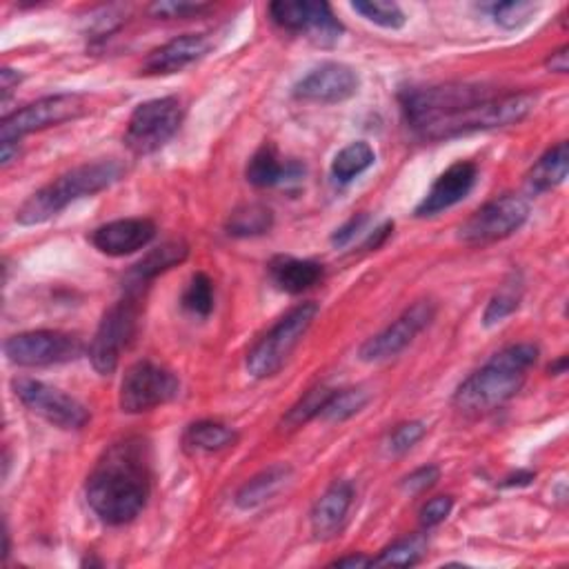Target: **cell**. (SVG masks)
<instances>
[{
	"mask_svg": "<svg viewBox=\"0 0 569 569\" xmlns=\"http://www.w3.org/2000/svg\"><path fill=\"white\" fill-rule=\"evenodd\" d=\"M238 442V434L218 420H199L189 425L182 446L189 454H214L227 448H234Z\"/></svg>",
	"mask_w": 569,
	"mask_h": 569,
	"instance_id": "cb8c5ba5",
	"label": "cell"
},
{
	"mask_svg": "<svg viewBox=\"0 0 569 569\" xmlns=\"http://www.w3.org/2000/svg\"><path fill=\"white\" fill-rule=\"evenodd\" d=\"M538 103V94L519 92L505 96H489L463 111H457L448 118H440L431 122L429 128L418 132L416 137L423 141H448L474 132H487L496 128H510L525 120Z\"/></svg>",
	"mask_w": 569,
	"mask_h": 569,
	"instance_id": "277c9868",
	"label": "cell"
},
{
	"mask_svg": "<svg viewBox=\"0 0 569 569\" xmlns=\"http://www.w3.org/2000/svg\"><path fill=\"white\" fill-rule=\"evenodd\" d=\"M352 10L365 21L386 29H401L407 23L405 12L396 3H386V0H356Z\"/></svg>",
	"mask_w": 569,
	"mask_h": 569,
	"instance_id": "f546056e",
	"label": "cell"
},
{
	"mask_svg": "<svg viewBox=\"0 0 569 569\" xmlns=\"http://www.w3.org/2000/svg\"><path fill=\"white\" fill-rule=\"evenodd\" d=\"M569 169V147L567 143H558L547 150L530 169L527 187L532 194H545L565 182Z\"/></svg>",
	"mask_w": 569,
	"mask_h": 569,
	"instance_id": "d4e9b609",
	"label": "cell"
},
{
	"mask_svg": "<svg viewBox=\"0 0 569 569\" xmlns=\"http://www.w3.org/2000/svg\"><path fill=\"white\" fill-rule=\"evenodd\" d=\"M307 169L300 161H283L272 143H265L249 158L245 176L254 187H289L305 178Z\"/></svg>",
	"mask_w": 569,
	"mask_h": 569,
	"instance_id": "ffe728a7",
	"label": "cell"
},
{
	"mask_svg": "<svg viewBox=\"0 0 569 569\" xmlns=\"http://www.w3.org/2000/svg\"><path fill=\"white\" fill-rule=\"evenodd\" d=\"M425 545H427V541L423 534L401 538L394 545H390L388 549H383L381 556L371 558V567H390V565L392 567H412L420 560Z\"/></svg>",
	"mask_w": 569,
	"mask_h": 569,
	"instance_id": "f1b7e54d",
	"label": "cell"
},
{
	"mask_svg": "<svg viewBox=\"0 0 569 569\" xmlns=\"http://www.w3.org/2000/svg\"><path fill=\"white\" fill-rule=\"evenodd\" d=\"M452 508H454L452 496H438V498H431L429 502L423 505V510H420V525L427 527V530L440 525L442 521H446V519L450 517Z\"/></svg>",
	"mask_w": 569,
	"mask_h": 569,
	"instance_id": "74e56055",
	"label": "cell"
},
{
	"mask_svg": "<svg viewBox=\"0 0 569 569\" xmlns=\"http://www.w3.org/2000/svg\"><path fill=\"white\" fill-rule=\"evenodd\" d=\"M476 180H478L476 163H472V161L454 163L450 169H446L436 178V182L431 185L425 199L418 203L414 214L418 218H427V216H436L440 212L459 205L461 201L467 199Z\"/></svg>",
	"mask_w": 569,
	"mask_h": 569,
	"instance_id": "e0dca14e",
	"label": "cell"
},
{
	"mask_svg": "<svg viewBox=\"0 0 569 569\" xmlns=\"http://www.w3.org/2000/svg\"><path fill=\"white\" fill-rule=\"evenodd\" d=\"M519 305H521V285L508 283L487 303L485 313H483L485 328H494L500 321L508 319V316H512L519 309Z\"/></svg>",
	"mask_w": 569,
	"mask_h": 569,
	"instance_id": "836d02e7",
	"label": "cell"
},
{
	"mask_svg": "<svg viewBox=\"0 0 569 569\" xmlns=\"http://www.w3.org/2000/svg\"><path fill=\"white\" fill-rule=\"evenodd\" d=\"M536 360L538 347L534 343H517L500 349L461 383L454 394V405L470 416L498 410L519 394Z\"/></svg>",
	"mask_w": 569,
	"mask_h": 569,
	"instance_id": "7a4b0ae2",
	"label": "cell"
},
{
	"mask_svg": "<svg viewBox=\"0 0 569 569\" xmlns=\"http://www.w3.org/2000/svg\"><path fill=\"white\" fill-rule=\"evenodd\" d=\"M567 51H569L567 45H562L560 49L549 54V58L545 60V68L554 74H567L569 72V54Z\"/></svg>",
	"mask_w": 569,
	"mask_h": 569,
	"instance_id": "60d3db41",
	"label": "cell"
},
{
	"mask_svg": "<svg viewBox=\"0 0 569 569\" xmlns=\"http://www.w3.org/2000/svg\"><path fill=\"white\" fill-rule=\"evenodd\" d=\"M180 394L178 378L152 363L139 360L122 376L118 403L125 414H143L171 403Z\"/></svg>",
	"mask_w": 569,
	"mask_h": 569,
	"instance_id": "9c48e42d",
	"label": "cell"
},
{
	"mask_svg": "<svg viewBox=\"0 0 569 569\" xmlns=\"http://www.w3.org/2000/svg\"><path fill=\"white\" fill-rule=\"evenodd\" d=\"M534 481V474L532 472H519L517 476H510L505 478L502 487H514V485H530Z\"/></svg>",
	"mask_w": 569,
	"mask_h": 569,
	"instance_id": "bcb514c9",
	"label": "cell"
},
{
	"mask_svg": "<svg viewBox=\"0 0 569 569\" xmlns=\"http://www.w3.org/2000/svg\"><path fill=\"white\" fill-rule=\"evenodd\" d=\"M154 236L156 225L150 218H120L96 227L90 240L107 257H130L147 247Z\"/></svg>",
	"mask_w": 569,
	"mask_h": 569,
	"instance_id": "ac0fdd59",
	"label": "cell"
},
{
	"mask_svg": "<svg viewBox=\"0 0 569 569\" xmlns=\"http://www.w3.org/2000/svg\"><path fill=\"white\" fill-rule=\"evenodd\" d=\"M367 221H369L367 214H356V216H352L343 227H339V229L334 232L332 245H334V247H345V245H349V242L356 238V234L365 227Z\"/></svg>",
	"mask_w": 569,
	"mask_h": 569,
	"instance_id": "ab89813d",
	"label": "cell"
},
{
	"mask_svg": "<svg viewBox=\"0 0 569 569\" xmlns=\"http://www.w3.org/2000/svg\"><path fill=\"white\" fill-rule=\"evenodd\" d=\"M21 81H23V74H19L16 70H10V68L0 70V90H3V100L10 98V94L19 87Z\"/></svg>",
	"mask_w": 569,
	"mask_h": 569,
	"instance_id": "b9f144b4",
	"label": "cell"
},
{
	"mask_svg": "<svg viewBox=\"0 0 569 569\" xmlns=\"http://www.w3.org/2000/svg\"><path fill=\"white\" fill-rule=\"evenodd\" d=\"M5 356L19 367H47L72 363L83 354V341L68 332L38 330L5 341Z\"/></svg>",
	"mask_w": 569,
	"mask_h": 569,
	"instance_id": "5bb4252c",
	"label": "cell"
},
{
	"mask_svg": "<svg viewBox=\"0 0 569 569\" xmlns=\"http://www.w3.org/2000/svg\"><path fill=\"white\" fill-rule=\"evenodd\" d=\"M210 5L205 3H187V0H163V3H154L152 5V14L163 16V19H189V16H199L203 12H208Z\"/></svg>",
	"mask_w": 569,
	"mask_h": 569,
	"instance_id": "8d00e7d4",
	"label": "cell"
},
{
	"mask_svg": "<svg viewBox=\"0 0 569 569\" xmlns=\"http://www.w3.org/2000/svg\"><path fill=\"white\" fill-rule=\"evenodd\" d=\"M565 369H567V358L565 356H560L552 367H549V371L554 374V376H560V374H565Z\"/></svg>",
	"mask_w": 569,
	"mask_h": 569,
	"instance_id": "7dc6e473",
	"label": "cell"
},
{
	"mask_svg": "<svg viewBox=\"0 0 569 569\" xmlns=\"http://www.w3.org/2000/svg\"><path fill=\"white\" fill-rule=\"evenodd\" d=\"M367 403H369V394L365 390H341V392L336 390L325 403V407L321 410L319 418L330 423H343L354 414H358Z\"/></svg>",
	"mask_w": 569,
	"mask_h": 569,
	"instance_id": "1f68e13d",
	"label": "cell"
},
{
	"mask_svg": "<svg viewBox=\"0 0 569 569\" xmlns=\"http://www.w3.org/2000/svg\"><path fill=\"white\" fill-rule=\"evenodd\" d=\"M274 227V212L263 203H245L227 218V234L236 238L263 236Z\"/></svg>",
	"mask_w": 569,
	"mask_h": 569,
	"instance_id": "4316f807",
	"label": "cell"
},
{
	"mask_svg": "<svg viewBox=\"0 0 569 569\" xmlns=\"http://www.w3.org/2000/svg\"><path fill=\"white\" fill-rule=\"evenodd\" d=\"M494 96L489 87L470 85V83H446L431 87H412L405 90L399 100L405 114V120L414 134L429 128L431 122L448 118L457 111H463L485 98Z\"/></svg>",
	"mask_w": 569,
	"mask_h": 569,
	"instance_id": "5b68a950",
	"label": "cell"
},
{
	"mask_svg": "<svg viewBox=\"0 0 569 569\" xmlns=\"http://www.w3.org/2000/svg\"><path fill=\"white\" fill-rule=\"evenodd\" d=\"M210 47H212V43L205 34L178 36V38L165 43L163 47L154 49L145 58L143 72L152 74V76H167V74L182 72L185 68L194 66L197 60H201L210 51Z\"/></svg>",
	"mask_w": 569,
	"mask_h": 569,
	"instance_id": "d6986e66",
	"label": "cell"
},
{
	"mask_svg": "<svg viewBox=\"0 0 569 569\" xmlns=\"http://www.w3.org/2000/svg\"><path fill=\"white\" fill-rule=\"evenodd\" d=\"M152 461L147 440L132 436L109 446L87 478V502L107 525L132 523L150 500Z\"/></svg>",
	"mask_w": 569,
	"mask_h": 569,
	"instance_id": "6da1fadb",
	"label": "cell"
},
{
	"mask_svg": "<svg viewBox=\"0 0 569 569\" xmlns=\"http://www.w3.org/2000/svg\"><path fill=\"white\" fill-rule=\"evenodd\" d=\"M427 427L425 423L420 420H412V423H403L399 425L392 434H390V440H388V448L392 454H405L410 452L416 442L425 436Z\"/></svg>",
	"mask_w": 569,
	"mask_h": 569,
	"instance_id": "d590c367",
	"label": "cell"
},
{
	"mask_svg": "<svg viewBox=\"0 0 569 569\" xmlns=\"http://www.w3.org/2000/svg\"><path fill=\"white\" fill-rule=\"evenodd\" d=\"M16 399L36 416L60 429H83L90 423V410L58 388L34 378H16L12 383Z\"/></svg>",
	"mask_w": 569,
	"mask_h": 569,
	"instance_id": "7c38bea8",
	"label": "cell"
},
{
	"mask_svg": "<svg viewBox=\"0 0 569 569\" xmlns=\"http://www.w3.org/2000/svg\"><path fill=\"white\" fill-rule=\"evenodd\" d=\"M332 567H347V569H356V567H371V558L363 556V554H352L345 558H339L332 562Z\"/></svg>",
	"mask_w": 569,
	"mask_h": 569,
	"instance_id": "ee69618b",
	"label": "cell"
},
{
	"mask_svg": "<svg viewBox=\"0 0 569 569\" xmlns=\"http://www.w3.org/2000/svg\"><path fill=\"white\" fill-rule=\"evenodd\" d=\"M272 21L294 34H305L311 43L321 47H334L343 36L341 21L332 14V8L321 0H281L270 5Z\"/></svg>",
	"mask_w": 569,
	"mask_h": 569,
	"instance_id": "4fadbf2b",
	"label": "cell"
},
{
	"mask_svg": "<svg viewBox=\"0 0 569 569\" xmlns=\"http://www.w3.org/2000/svg\"><path fill=\"white\" fill-rule=\"evenodd\" d=\"M358 74L343 62H323L294 85V98L307 103H343L356 96Z\"/></svg>",
	"mask_w": 569,
	"mask_h": 569,
	"instance_id": "2e32d148",
	"label": "cell"
},
{
	"mask_svg": "<svg viewBox=\"0 0 569 569\" xmlns=\"http://www.w3.org/2000/svg\"><path fill=\"white\" fill-rule=\"evenodd\" d=\"M354 502V485L349 481H336L311 510V532L316 538L328 541L343 530V523Z\"/></svg>",
	"mask_w": 569,
	"mask_h": 569,
	"instance_id": "44dd1931",
	"label": "cell"
},
{
	"mask_svg": "<svg viewBox=\"0 0 569 569\" xmlns=\"http://www.w3.org/2000/svg\"><path fill=\"white\" fill-rule=\"evenodd\" d=\"M87 111V100L81 94H54L40 98L12 116L3 118L0 125V141L19 143L23 137L56 128L68 120H76Z\"/></svg>",
	"mask_w": 569,
	"mask_h": 569,
	"instance_id": "30bf717a",
	"label": "cell"
},
{
	"mask_svg": "<svg viewBox=\"0 0 569 569\" xmlns=\"http://www.w3.org/2000/svg\"><path fill=\"white\" fill-rule=\"evenodd\" d=\"M14 158H19V143H0V165L8 167Z\"/></svg>",
	"mask_w": 569,
	"mask_h": 569,
	"instance_id": "f6af8a7d",
	"label": "cell"
},
{
	"mask_svg": "<svg viewBox=\"0 0 569 569\" xmlns=\"http://www.w3.org/2000/svg\"><path fill=\"white\" fill-rule=\"evenodd\" d=\"M270 276L278 289H283L287 294H303L323 281L325 270L321 263H316V261L276 257L270 263Z\"/></svg>",
	"mask_w": 569,
	"mask_h": 569,
	"instance_id": "603a6c76",
	"label": "cell"
},
{
	"mask_svg": "<svg viewBox=\"0 0 569 569\" xmlns=\"http://www.w3.org/2000/svg\"><path fill=\"white\" fill-rule=\"evenodd\" d=\"M434 316H436V305L431 300L414 303L390 328H386L381 334H376L363 343L358 352L360 360L378 363L401 354L434 321Z\"/></svg>",
	"mask_w": 569,
	"mask_h": 569,
	"instance_id": "9a60e30c",
	"label": "cell"
},
{
	"mask_svg": "<svg viewBox=\"0 0 569 569\" xmlns=\"http://www.w3.org/2000/svg\"><path fill=\"white\" fill-rule=\"evenodd\" d=\"M289 478V467L287 465H272L257 474L254 478H249L236 494V505L240 510H257L265 500H270L283 483Z\"/></svg>",
	"mask_w": 569,
	"mask_h": 569,
	"instance_id": "484cf974",
	"label": "cell"
},
{
	"mask_svg": "<svg viewBox=\"0 0 569 569\" xmlns=\"http://www.w3.org/2000/svg\"><path fill=\"white\" fill-rule=\"evenodd\" d=\"M336 390H330V388H313L311 392H307L289 412L287 416L283 418V427L285 429H296V427H303L305 423H309L311 418H319L321 416V410L325 407V403L330 401V396L334 394Z\"/></svg>",
	"mask_w": 569,
	"mask_h": 569,
	"instance_id": "4dcf8cb0",
	"label": "cell"
},
{
	"mask_svg": "<svg viewBox=\"0 0 569 569\" xmlns=\"http://www.w3.org/2000/svg\"><path fill=\"white\" fill-rule=\"evenodd\" d=\"M182 307L194 316H210L214 309V283L208 274L197 272L182 292Z\"/></svg>",
	"mask_w": 569,
	"mask_h": 569,
	"instance_id": "d6a6232c",
	"label": "cell"
},
{
	"mask_svg": "<svg viewBox=\"0 0 569 569\" xmlns=\"http://www.w3.org/2000/svg\"><path fill=\"white\" fill-rule=\"evenodd\" d=\"M143 311V294L128 292L122 300L111 305L92 339L90 360L100 376L116 371L122 349H128L139 332V321Z\"/></svg>",
	"mask_w": 569,
	"mask_h": 569,
	"instance_id": "52a82bcc",
	"label": "cell"
},
{
	"mask_svg": "<svg viewBox=\"0 0 569 569\" xmlns=\"http://www.w3.org/2000/svg\"><path fill=\"white\" fill-rule=\"evenodd\" d=\"M374 161H376V154L369 143H365V141L352 143L336 154V158L332 163V178L341 185L352 182L356 176L367 171L374 165Z\"/></svg>",
	"mask_w": 569,
	"mask_h": 569,
	"instance_id": "83f0119b",
	"label": "cell"
},
{
	"mask_svg": "<svg viewBox=\"0 0 569 569\" xmlns=\"http://www.w3.org/2000/svg\"><path fill=\"white\" fill-rule=\"evenodd\" d=\"M319 305L316 303H303L294 307L289 313L254 345L247 354V371L254 378H270L283 369V365L289 360L296 345L303 341L307 330L319 316Z\"/></svg>",
	"mask_w": 569,
	"mask_h": 569,
	"instance_id": "8992f818",
	"label": "cell"
},
{
	"mask_svg": "<svg viewBox=\"0 0 569 569\" xmlns=\"http://www.w3.org/2000/svg\"><path fill=\"white\" fill-rule=\"evenodd\" d=\"M392 232H394V223H390V221H388L383 227H378V229H376V232L369 236V240H367V245H365V247H367V249H378V247H381V245H383V242L390 238V234H392Z\"/></svg>",
	"mask_w": 569,
	"mask_h": 569,
	"instance_id": "7bdbcfd3",
	"label": "cell"
},
{
	"mask_svg": "<svg viewBox=\"0 0 569 569\" xmlns=\"http://www.w3.org/2000/svg\"><path fill=\"white\" fill-rule=\"evenodd\" d=\"M530 218V203L517 194H502L476 210L459 229L465 245H491L519 232Z\"/></svg>",
	"mask_w": 569,
	"mask_h": 569,
	"instance_id": "8fae6325",
	"label": "cell"
},
{
	"mask_svg": "<svg viewBox=\"0 0 569 569\" xmlns=\"http://www.w3.org/2000/svg\"><path fill=\"white\" fill-rule=\"evenodd\" d=\"M182 103L176 96L141 103L125 132V145L137 156H150L165 147L182 125Z\"/></svg>",
	"mask_w": 569,
	"mask_h": 569,
	"instance_id": "ba28073f",
	"label": "cell"
},
{
	"mask_svg": "<svg viewBox=\"0 0 569 569\" xmlns=\"http://www.w3.org/2000/svg\"><path fill=\"white\" fill-rule=\"evenodd\" d=\"M438 478H440V470L436 465H425L403 478V489L407 494H420V491L434 487Z\"/></svg>",
	"mask_w": 569,
	"mask_h": 569,
	"instance_id": "f35d334b",
	"label": "cell"
},
{
	"mask_svg": "<svg viewBox=\"0 0 569 569\" xmlns=\"http://www.w3.org/2000/svg\"><path fill=\"white\" fill-rule=\"evenodd\" d=\"M487 10L494 23L502 29H521L536 16L541 8L534 3H494Z\"/></svg>",
	"mask_w": 569,
	"mask_h": 569,
	"instance_id": "e575fe53",
	"label": "cell"
},
{
	"mask_svg": "<svg viewBox=\"0 0 569 569\" xmlns=\"http://www.w3.org/2000/svg\"><path fill=\"white\" fill-rule=\"evenodd\" d=\"M189 257V247L185 240H167L154 247L147 257H143L128 274V292H145L147 283H152L163 272L180 265Z\"/></svg>",
	"mask_w": 569,
	"mask_h": 569,
	"instance_id": "7402d4cb",
	"label": "cell"
},
{
	"mask_svg": "<svg viewBox=\"0 0 569 569\" xmlns=\"http://www.w3.org/2000/svg\"><path fill=\"white\" fill-rule=\"evenodd\" d=\"M125 174V165L118 161H96L87 165H79L62 176H58L54 182L38 189L32 194L21 210L16 212V221L25 227L43 225L58 216L68 205H72L79 199L94 197L103 189L118 182Z\"/></svg>",
	"mask_w": 569,
	"mask_h": 569,
	"instance_id": "3957f363",
	"label": "cell"
}]
</instances>
